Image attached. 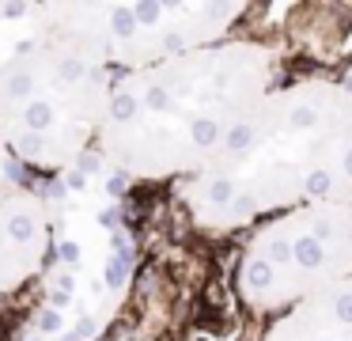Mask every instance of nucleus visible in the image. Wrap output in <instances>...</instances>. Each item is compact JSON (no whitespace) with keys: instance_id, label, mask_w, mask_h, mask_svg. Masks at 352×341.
Segmentation results:
<instances>
[{"instance_id":"7ed1b4c3","label":"nucleus","mask_w":352,"mask_h":341,"mask_svg":"<svg viewBox=\"0 0 352 341\" xmlns=\"http://www.w3.org/2000/svg\"><path fill=\"white\" fill-rule=\"evenodd\" d=\"M114 72L34 30L0 61V148L34 171H65L99 144Z\"/></svg>"},{"instance_id":"6e6552de","label":"nucleus","mask_w":352,"mask_h":341,"mask_svg":"<svg viewBox=\"0 0 352 341\" xmlns=\"http://www.w3.org/2000/svg\"><path fill=\"white\" fill-rule=\"evenodd\" d=\"M0 194H4V163H0Z\"/></svg>"},{"instance_id":"39448f33","label":"nucleus","mask_w":352,"mask_h":341,"mask_svg":"<svg viewBox=\"0 0 352 341\" xmlns=\"http://www.w3.org/2000/svg\"><path fill=\"white\" fill-rule=\"evenodd\" d=\"M352 277V205H299L250 227L235 265L239 300L269 318Z\"/></svg>"},{"instance_id":"423d86ee","label":"nucleus","mask_w":352,"mask_h":341,"mask_svg":"<svg viewBox=\"0 0 352 341\" xmlns=\"http://www.w3.org/2000/svg\"><path fill=\"white\" fill-rule=\"evenodd\" d=\"M50 254V212L31 189L0 194V300L38 277Z\"/></svg>"},{"instance_id":"0eeeda50","label":"nucleus","mask_w":352,"mask_h":341,"mask_svg":"<svg viewBox=\"0 0 352 341\" xmlns=\"http://www.w3.org/2000/svg\"><path fill=\"white\" fill-rule=\"evenodd\" d=\"M261 341H352V277L276 315Z\"/></svg>"},{"instance_id":"f03ea898","label":"nucleus","mask_w":352,"mask_h":341,"mask_svg":"<svg viewBox=\"0 0 352 341\" xmlns=\"http://www.w3.org/2000/svg\"><path fill=\"white\" fill-rule=\"evenodd\" d=\"M276 87V53L258 38H223L163 65L114 76L95 148L140 182L201 174L243 118Z\"/></svg>"},{"instance_id":"f257e3e1","label":"nucleus","mask_w":352,"mask_h":341,"mask_svg":"<svg viewBox=\"0 0 352 341\" xmlns=\"http://www.w3.org/2000/svg\"><path fill=\"white\" fill-rule=\"evenodd\" d=\"M178 201L212 235L299 205H352V91L333 80L273 87L205 171L178 182Z\"/></svg>"},{"instance_id":"20e7f679","label":"nucleus","mask_w":352,"mask_h":341,"mask_svg":"<svg viewBox=\"0 0 352 341\" xmlns=\"http://www.w3.org/2000/svg\"><path fill=\"white\" fill-rule=\"evenodd\" d=\"M34 27L91 53L114 76L163 65L190 50L235 38L250 4L239 0H76L34 4Z\"/></svg>"}]
</instances>
